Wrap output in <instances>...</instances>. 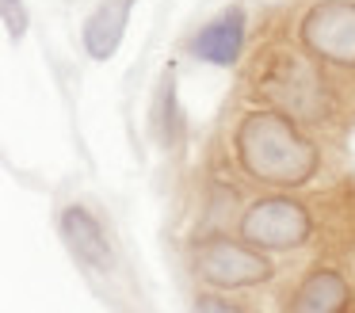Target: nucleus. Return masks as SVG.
I'll list each match as a JSON object with an SVG mask.
<instances>
[{
    "label": "nucleus",
    "mask_w": 355,
    "mask_h": 313,
    "mask_svg": "<svg viewBox=\"0 0 355 313\" xmlns=\"http://www.w3.org/2000/svg\"><path fill=\"white\" fill-rule=\"evenodd\" d=\"M233 153L248 180L275 191L306 187L321 172V149L275 107L248 111L233 134Z\"/></svg>",
    "instance_id": "obj_1"
},
{
    "label": "nucleus",
    "mask_w": 355,
    "mask_h": 313,
    "mask_svg": "<svg viewBox=\"0 0 355 313\" xmlns=\"http://www.w3.org/2000/svg\"><path fill=\"white\" fill-rule=\"evenodd\" d=\"M256 96L294 122H324L332 115V88L309 50L268 53L256 69Z\"/></svg>",
    "instance_id": "obj_2"
},
{
    "label": "nucleus",
    "mask_w": 355,
    "mask_h": 313,
    "mask_svg": "<svg viewBox=\"0 0 355 313\" xmlns=\"http://www.w3.org/2000/svg\"><path fill=\"white\" fill-rule=\"evenodd\" d=\"M237 233L263 252H294L313 237V214L294 195L275 191V195L248 203V210L241 214Z\"/></svg>",
    "instance_id": "obj_3"
},
{
    "label": "nucleus",
    "mask_w": 355,
    "mask_h": 313,
    "mask_svg": "<svg viewBox=\"0 0 355 313\" xmlns=\"http://www.w3.org/2000/svg\"><path fill=\"white\" fill-rule=\"evenodd\" d=\"M191 267L202 282L218 290H245V287H260L275 275L271 260L263 256V248L248 244L245 237L233 241V237H202L191 248Z\"/></svg>",
    "instance_id": "obj_4"
},
{
    "label": "nucleus",
    "mask_w": 355,
    "mask_h": 313,
    "mask_svg": "<svg viewBox=\"0 0 355 313\" xmlns=\"http://www.w3.org/2000/svg\"><path fill=\"white\" fill-rule=\"evenodd\" d=\"M298 38L321 65L355 73V0H321L298 23Z\"/></svg>",
    "instance_id": "obj_5"
},
{
    "label": "nucleus",
    "mask_w": 355,
    "mask_h": 313,
    "mask_svg": "<svg viewBox=\"0 0 355 313\" xmlns=\"http://www.w3.org/2000/svg\"><path fill=\"white\" fill-rule=\"evenodd\" d=\"M58 229H62V241L65 248L73 252V260H80L85 267L92 271H111L115 267V252H111V241L103 233L100 218H96L88 206L69 203L58 218Z\"/></svg>",
    "instance_id": "obj_6"
},
{
    "label": "nucleus",
    "mask_w": 355,
    "mask_h": 313,
    "mask_svg": "<svg viewBox=\"0 0 355 313\" xmlns=\"http://www.w3.org/2000/svg\"><path fill=\"white\" fill-rule=\"evenodd\" d=\"M347 305H352V282L336 267L321 264L291 290L283 313H347Z\"/></svg>",
    "instance_id": "obj_7"
},
{
    "label": "nucleus",
    "mask_w": 355,
    "mask_h": 313,
    "mask_svg": "<svg viewBox=\"0 0 355 313\" xmlns=\"http://www.w3.org/2000/svg\"><path fill=\"white\" fill-rule=\"evenodd\" d=\"M245 23L248 19H245V8L241 4L225 8L222 15H214L191 38V53L199 61H210V65H233L241 58V50H245Z\"/></svg>",
    "instance_id": "obj_8"
},
{
    "label": "nucleus",
    "mask_w": 355,
    "mask_h": 313,
    "mask_svg": "<svg viewBox=\"0 0 355 313\" xmlns=\"http://www.w3.org/2000/svg\"><path fill=\"white\" fill-rule=\"evenodd\" d=\"M130 12H134V0H100V4H96V12L85 19V31H80L88 58H92V61H107L111 53L123 46Z\"/></svg>",
    "instance_id": "obj_9"
},
{
    "label": "nucleus",
    "mask_w": 355,
    "mask_h": 313,
    "mask_svg": "<svg viewBox=\"0 0 355 313\" xmlns=\"http://www.w3.org/2000/svg\"><path fill=\"white\" fill-rule=\"evenodd\" d=\"M157 130H161V142L180 145L184 142V122H180V99H176V76L164 73L161 81V96H157Z\"/></svg>",
    "instance_id": "obj_10"
},
{
    "label": "nucleus",
    "mask_w": 355,
    "mask_h": 313,
    "mask_svg": "<svg viewBox=\"0 0 355 313\" xmlns=\"http://www.w3.org/2000/svg\"><path fill=\"white\" fill-rule=\"evenodd\" d=\"M4 8V27H8L12 38H24L27 31V12H24V0H0Z\"/></svg>",
    "instance_id": "obj_11"
},
{
    "label": "nucleus",
    "mask_w": 355,
    "mask_h": 313,
    "mask_svg": "<svg viewBox=\"0 0 355 313\" xmlns=\"http://www.w3.org/2000/svg\"><path fill=\"white\" fill-rule=\"evenodd\" d=\"M199 313H248V310H241L237 302H230L222 294H199Z\"/></svg>",
    "instance_id": "obj_12"
}]
</instances>
